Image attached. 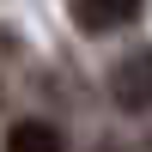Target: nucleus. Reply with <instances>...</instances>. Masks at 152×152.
<instances>
[{
    "label": "nucleus",
    "mask_w": 152,
    "mask_h": 152,
    "mask_svg": "<svg viewBox=\"0 0 152 152\" xmlns=\"http://www.w3.org/2000/svg\"><path fill=\"white\" fill-rule=\"evenodd\" d=\"M110 97H116L122 110H152V49L110 67Z\"/></svg>",
    "instance_id": "nucleus-1"
},
{
    "label": "nucleus",
    "mask_w": 152,
    "mask_h": 152,
    "mask_svg": "<svg viewBox=\"0 0 152 152\" xmlns=\"http://www.w3.org/2000/svg\"><path fill=\"white\" fill-rule=\"evenodd\" d=\"M67 6H73V18H79L85 31H122V24L140 18L146 0H67Z\"/></svg>",
    "instance_id": "nucleus-2"
},
{
    "label": "nucleus",
    "mask_w": 152,
    "mask_h": 152,
    "mask_svg": "<svg viewBox=\"0 0 152 152\" xmlns=\"http://www.w3.org/2000/svg\"><path fill=\"white\" fill-rule=\"evenodd\" d=\"M6 152H67V146H61V134L49 122H12L6 128Z\"/></svg>",
    "instance_id": "nucleus-3"
}]
</instances>
